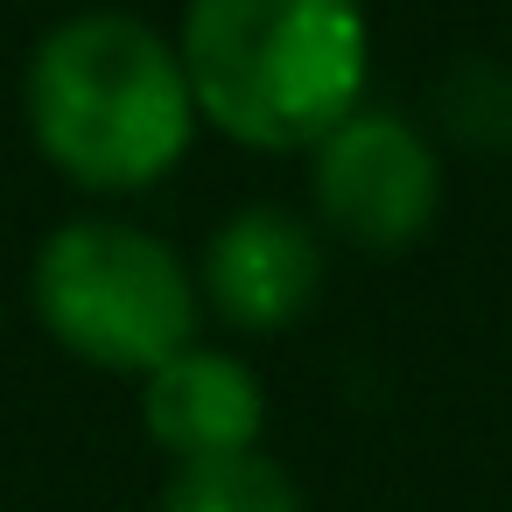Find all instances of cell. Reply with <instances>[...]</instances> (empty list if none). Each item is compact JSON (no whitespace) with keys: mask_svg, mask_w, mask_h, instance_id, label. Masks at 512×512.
I'll return each instance as SVG.
<instances>
[{"mask_svg":"<svg viewBox=\"0 0 512 512\" xmlns=\"http://www.w3.org/2000/svg\"><path fill=\"white\" fill-rule=\"evenodd\" d=\"M36 309L57 344L113 372H162L197 330V288L183 260L162 239L106 218L50 232L36 253Z\"/></svg>","mask_w":512,"mask_h":512,"instance_id":"cell-3","label":"cell"},{"mask_svg":"<svg viewBox=\"0 0 512 512\" xmlns=\"http://www.w3.org/2000/svg\"><path fill=\"white\" fill-rule=\"evenodd\" d=\"M141 414H148L155 442H169L183 463H197V456H239L260 435L267 400H260V379L239 358L190 344L162 372H148Z\"/></svg>","mask_w":512,"mask_h":512,"instance_id":"cell-6","label":"cell"},{"mask_svg":"<svg viewBox=\"0 0 512 512\" xmlns=\"http://www.w3.org/2000/svg\"><path fill=\"white\" fill-rule=\"evenodd\" d=\"M211 302L239 330H288L316 288H323V253L316 232L288 211H239L211 239Z\"/></svg>","mask_w":512,"mask_h":512,"instance_id":"cell-5","label":"cell"},{"mask_svg":"<svg viewBox=\"0 0 512 512\" xmlns=\"http://www.w3.org/2000/svg\"><path fill=\"white\" fill-rule=\"evenodd\" d=\"M190 99L246 148H323L365 92L358 0H190Z\"/></svg>","mask_w":512,"mask_h":512,"instance_id":"cell-1","label":"cell"},{"mask_svg":"<svg viewBox=\"0 0 512 512\" xmlns=\"http://www.w3.org/2000/svg\"><path fill=\"white\" fill-rule=\"evenodd\" d=\"M162 512H302V491L281 463L239 449V456H197L169 477Z\"/></svg>","mask_w":512,"mask_h":512,"instance_id":"cell-7","label":"cell"},{"mask_svg":"<svg viewBox=\"0 0 512 512\" xmlns=\"http://www.w3.org/2000/svg\"><path fill=\"white\" fill-rule=\"evenodd\" d=\"M183 57L134 15L64 22L29 64V127L43 155L85 190H141L190 148Z\"/></svg>","mask_w":512,"mask_h":512,"instance_id":"cell-2","label":"cell"},{"mask_svg":"<svg viewBox=\"0 0 512 512\" xmlns=\"http://www.w3.org/2000/svg\"><path fill=\"white\" fill-rule=\"evenodd\" d=\"M316 204L351 246L400 253L428 232V218L442 204V169L407 120L351 113L316 148Z\"/></svg>","mask_w":512,"mask_h":512,"instance_id":"cell-4","label":"cell"}]
</instances>
